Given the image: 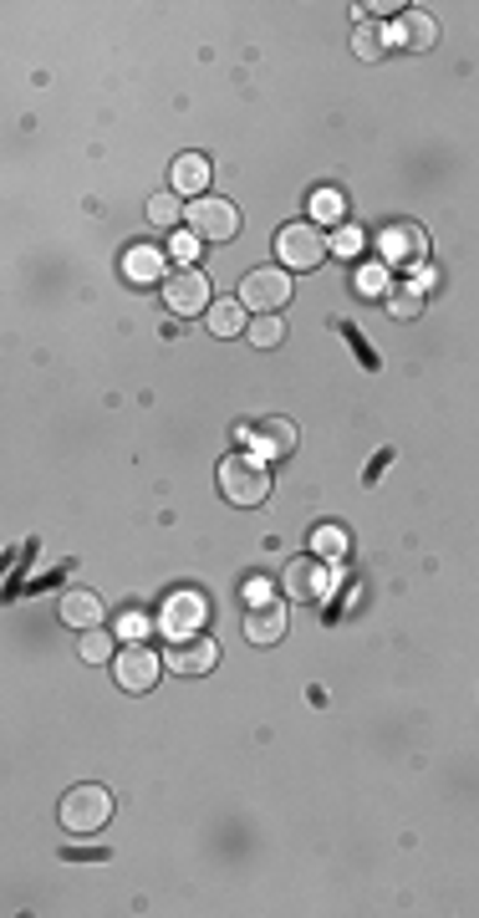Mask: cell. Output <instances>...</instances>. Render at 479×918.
<instances>
[{
    "label": "cell",
    "instance_id": "7",
    "mask_svg": "<svg viewBox=\"0 0 479 918\" xmlns=\"http://www.w3.org/2000/svg\"><path fill=\"white\" fill-rule=\"evenodd\" d=\"M164 301L174 317H205L210 311V282H205V271L199 266H179L164 276Z\"/></svg>",
    "mask_w": 479,
    "mask_h": 918
},
{
    "label": "cell",
    "instance_id": "19",
    "mask_svg": "<svg viewBox=\"0 0 479 918\" xmlns=\"http://www.w3.org/2000/svg\"><path fill=\"white\" fill-rule=\"evenodd\" d=\"M388 317L393 322H413V317H423V291L419 286H388Z\"/></svg>",
    "mask_w": 479,
    "mask_h": 918
},
{
    "label": "cell",
    "instance_id": "6",
    "mask_svg": "<svg viewBox=\"0 0 479 918\" xmlns=\"http://www.w3.org/2000/svg\"><path fill=\"white\" fill-rule=\"evenodd\" d=\"M373 240H377V261H383V266H419L423 255H429V236H423V225H413V220L383 225Z\"/></svg>",
    "mask_w": 479,
    "mask_h": 918
},
{
    "label": "cell",
    "instance_id": "12",
    "mask_svg": "<svg viewBox=\"0 0 479 918\" xmlns=\"http://www.w3.org/2000/svg\"><path fill=\"white\" fill-rule=\"evenodd\" d=\"M393 42H398V51H429V46L439 42V26L429 11H398V21H393Z\"/></svg>",
    "mask_w": 479,
    "mask_h": 918
},
{
    "label": "cell",
    "instance_id": "10",
    "mask_svg": "<svg viewBox=\"0 0 479 918\" xmlns=\"http://www.w3.org/2000/svg\"><path fill=\"white\" fill-rule=\"evenodd\" d=\"M164 664L174 668V674H210L214 664H220V649H214V638H205V633H184V638H174V649L164 653Z\"/></svg>",
    "mask_w": 479,
    "mask_h": 918
},
{
    "label": "cell",
    "instance_id": "22",
    "mask_svg": "<svg viewBox=\"0 0 479 918\" xmlns=\"http://www.w3.org/2000/svg\"><path fill=\"white\" fill-rule=\"evenodd\" d=\"M77 649H82V658H87V664H107V658H113V633H107V628H87Z\"/></svg>",
    "mask_w": 479,
    "mask_h": 918
},
{
    "label": "cell",
    "instance_id": "13",
    "mask_svg": "<svg viewBox=\"0 0 479 918\" xmlns=\"http://www.w3.org/2000/svg\"><path fill=\"white\" fill-rule=\"evenodd\" d=\"M250 439L260 459H285L296 449V424L291 418H260V424H250Z\"/></svg>",
    "mask_w": 479,
    "mask_h": 918
},
{
    "label": "cell",
    "instance_id": "5",
    "mask_svg": "<svg viewBox=\"0 0 479 918\" xmlns=\"http://www.w3.org/2000/svg\"><path fill=\"white\" fill-rule=\"evenodd\" d=\"M184 220H189V236L195 240H235L240 209L230 205V199L205 194V199H189V205H184Z\"/></svg>",
    "mask_w": 479,
    "mask_h": 918
},
{
    "label": "cell",
    "instance_id": "1",
    "mask_svg": "<svg viewBox=\"0 0 479 918\" xmlns=\"http://www.w3.org/2000/svg\"><path fill=\"white\" fill-rule=\"evenodd\" d=\"M327 255H331V240L322 236L316 220H291L276 230V261L285 271H316Z\"/></svg>",
    "mask_w": 479,
    "mask_h": 918
},
{
    "label": "cell",
    "instance_id": "16",
    "mask_svg": "<svg viewBox=\"0 0 479 918\" xmlns=\"http://www.w3.org/2000/svg\"><path fill=\"white\" fill-rule=\"evenodd\" d=\"M174 194H195V199H205V184H210V159H205V153H179V159H174Z\"/></svg>",
    "mask_w": 479,
    "mask_h": 918
},
{
    "label": "cell",
    "instance_id": "29",
    "mask_svg": "<svg viewBox=\"0 0 479 918\" xmlns=\"http://www.w3.org/2000/svg\"><path fill=\"white\" fill-rule=\"evenodd\" d=\"M358 282H362V291H383V297H388V266H367Z\"/></svg>",
    "mask_w": 479,
    "mask_h": 918
},
{
    "label": "cell",
    "instance_id": "9",
    "mask_svg": "<svg viewBox=\"0 0 479 918\" xmlns=\"http://www.w3.org/2000/svg\"><path fill=\"white\" fill-rule=\"evenodd\" d=\"M281 587L291 603H322L327 597V566L316 562V551L312 556H296V562H285Z\"/></svg>",
    "mask_w": 479,
    "mask_h": 918
},
{
    "label": "cell",
    "instance_id": "21",
    "mask_svg": "<svg viewBox=\"0 0 479 918\" xmlns=\"http://www.w3.org/2000/svg\"><path fill=\"white\" fill-rule=\"evenodd\" d=\"M245 337H250L255 347H281V342H285V326H281V317H255V322L245 326Z\"/></svg>",
    "mask_w": 479,
    "mask_h": 918
},
{
    "label": "cell",
    "instance_id": "14",
    "mask_svg": "<svg viewBox=\"0 0 479 918\" xmlns=\"http://www.w3.org/2000/svg\"><path fill=\"white\" fill-rule=\"evenodd\" d=\"M57 612H61V622H67V628H77V633H87V628H97V622H103V603H97V593H87V587L61 593Z\"/></svg>",
    "mask_w": 479,
    "mask_h": 918
},
{
    "label": "cell",
    "instance_id": "20",
    "mask_svg": "<svg viewBox=\"0 0 479 918\" xmlns=\"http://www.w3.org/2000/svg\"><path fill=\"white\" fill-rule=\"evenodd\" d=\"M179 215H184V205H179V194L168 190V194H153L149 199V220L159 225V230H174L179 225Z\"/></svg>",
    "mask_w": 479,
    "mask_h": 918
},
{
    "label": "cell",
    "instance_id": "26",
    "mask_svg": "<svg viewBox=\"0 0 479 918\" xmlns=\"http://www.w3.org/2000/svg\"><path fill=\"white\" fill-rule=\"evenodd\" d=\"M331 251L358 255V251H362V230H352V225H337V236H331Z\"/></svg>",
    "mask_w": 479,
    "mask_h": 918
},
{
    "label": "cell",
    "instance_id": "23",
    "mask_svg": "<svg viewBox=\"0 0 479 918\" xmlns=\"http://www.w3.org/2000/svg\"><path fill=\"white\" fill-rule=\"evenodd\" d=\"M312 215L322 225H342V194H337V190H316L312 194Z\"/></svg>",
    "mask_w": 479,
    "mask_h": 918
},
{
    "label": "cell",
    "instance_id": "27",
    "mask_svg": "<svg viewBox=\"0 0 479 918\" xmlns=\"http://www.w3.org/2000/svg\"><path fill=\"white\" fill-rule=\"evenodd\" d=\"M168 255H174L179 266H195V255H199V240H195V236H174V245H168Z\"/></svg>",
    "mask_w": 479,
    "mask_h": 918
},
{
    "label": "cell",
    "instance_id": "25",
    "mask_svg": "<svg viewBox=\"0 0 479 918\" xmlns=\"http://www.w3.org/2000/svg\"><path fill=\"white\" fill-rule=\"evenodd\" d=\"M312 541H316V551H322V556H342V547H347L337 526H322V531H316Z\"/></svg>",
    "mask_w": 479,
    "mask_h": 918
},
{
    "label": "cell",
    "instance_id": "18",
    "mask_svg": "<svg viewBox=\"0 0 479 918\" xmlns=\"http://www.w3.org/2000/svg\"><path fill=\"white\" fill-rule=\"evenodd\" d=\"M122 271H128V282H138V286L164 282V251H153V245H133L128 261H122Z\"/></svg>",
    "mask_w": 479,
    "mask_h": 918
},
{
    "label": "cell",
    "instance_id": "8",
    "mask_svg": "<svg viewBox=\"0 0 479 918\" xmlns=\"http://www.w3.org/2000/svg\"><path fill=\"white\" fill-rule=\"evenodd\" d=\"M159 674H164V658H153V649H143V643H128V649L113 658V679H118V689H128V695H149L153 684H159Z\"/></svg>",
    "mask_w": 479,
    "mask_h": 918
},
{
    "label": "cell",
    "instance_id": "17",
    "mask_svg": "<svg viewBox=\"0 0 479 918\" xmlns=\"http://www.w3.org/2000/svg\"><path fill=\"white\" fill-rule=\"evenodd\" d=\"M205 326H210L214 337H240V332L250 326V311L240 307V297H220V301H210V311H205Z\"/></svg>",
    "mask_w": 479,
    "mask_h": 918
},
{
    "label": "cell",
    "instance_id": "28",
    "mask_svg": "<svg viewBox=\"0 0 479 918\" xmlns=\"http://www.w3.org/2000/svg\"><path fill=\"white\" fill-rule=\"evenodd\" d=\"M118 633L122 638H143V633H149V612H138V608L122 612V618H118Z\"/></svg>",
    "mask_w": 479,
    "mask_h": 918
},
{
    "label": "cell",
    "instance_id": "24",
    "mask_svg": "<svg viewBox=\"0 0 479 918\" xmlns=\"http://www.w3.org/2000/svg\"><path fill=\"white\" fill-rule=\"evenodd\" d=\"M352 46H358V57H362V61H377V57H383V31H377L373 21H362L358 36H352Z\"/></svg>",
    "mask_w": 479,
    "mask_h": 918
},
{
    "label": "cell",
    "instance_id": "2",
    "mask_svg": "<svg viewBox=\"0 0 479 918\" xmlns=\"http://www.w3.org/2000/svg\"><path fill=\"white\" fill-rule=\"evenodd\" d=\"M220 490H225V501L235 505H260L270 495V464L260 455H230L220 459Z\"/></svg>",
    "mask_w": 479,
    "mask_h": 918
},
{
    "label": "cell",
    "instance_id": "3",
    "mask_svg": "<svg viewBox=\"0 0 479 918\" xmlns=\"http://www.w3.org/2000/svg\"><path fill=\"white\" fill-rule=\"evenodd\" d=\"M107 822H113V791H107V785L82 781L61 796V827L77 831V837H82V831H103Z\"/></svg>",
    "mask_w": 479,
    "mask_h": 918
},
{
    "label": "cell",
    "instance_id": "15",
    "mask_svg": "<svg viewBox=\"0 0 479 918\" xmlns=\"http://www.w3.org/2000/svg\"><path fill=\"white\" fill-rule=\"evenodd\" d=\"M199 622H205V597H199V593L168 597V608H164V628H168V633H174V638L199 633Z\"/></svg>",
    "mask_w": 479,
    "mask_h": 918
},
{
    "label": "cell",
    "instance_id": "11",
    "mask_svg": "<svg viewBox=\"0 0 479 918\" xmlns=\"http://www.w3.org/2000/svg\"><path fill=\"white\" fill-rule=\"evenodd\" d=\"M245 638H250L255 649H270V643L285 638V608L276 597H255L250 603V612H245Z\"/></svg>",
    "mask_w": 479,
    "mask_h": 918
},
{
    "label": "cell",
    "instance_id": "4",
    "mask_svg": "<svg viewBox=\"0 0 479 918\" xmlns=\"http://www.w3.org/2000/svg\"><path fill=\"white\" fill-rule=\"evenodd\" d=\"M240 307L255 311V317H276V311L291 301V276L285 266H255L245 271V282H240Z\"/></svg>",
    "mask_w": 479,
    "mask_h": 918
}]
</instances>
